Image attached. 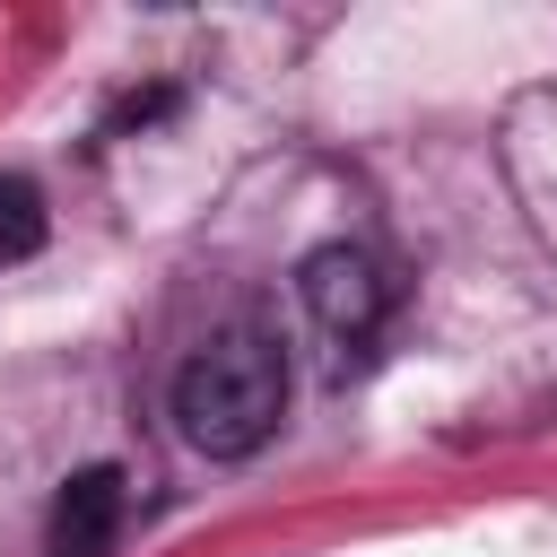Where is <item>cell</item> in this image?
<instances>
[{"label":"cell","instance_id":"1","mask_svg":"<svg viewBox=\"0 0 557 557\" xmlns=\"http://www.w3.org/2000/svg\"><path fill=\"white\" fill-rule=\"evenodd\" d=\"M278 409H287V357H278V339H270L261 322L209 331V339L183 357V374H174V426H183V444L209 453V461L261 453L270 426H278Z\"/></svg>","mask_w":557,"mask_h":557},{"label":"cell","instance_id":"4","mask_svg":"<svg viewBox=\"0 0 557 557\" xmlns=\"http://www.w3.org/2000/svg\"><path fill=\"white\" fill-rule=\"evenodd\" d=\"M44 244V191L26 174H0V252H35Z\"/></svg>","mask_w":557,"mask_h":557},{"label":"cell","instance_id":"3","mask_svg":"<svg viewBox=\"0 0 557 557\" xmlns=\"http://www.w3.org/2000/svg\"><path fill=\"white\" fill-rule=\"evenodd\" d=\"M113 531H122V470L96 461V470H78V479L61 487V505H52V557H104Z\"/></svg>","mask_w":557,"mask_h":557},{"label":"cell","instance_id":"2","mask_svg":"<svg viewBox=\"0 0 557 557\" xmlns=\"http://www.w3.org/2000/svg\"><path fill=\"white\" fill-rule=\"evenodd\" d=\"M296 296H305L313 331L331 339V366H339V374L374 357V339H383V313H392V287H383L374 252H357V244H322V252H305V270H296Z\"/></svg>","mask_w":557,"mask_h":557}]
</instances>
